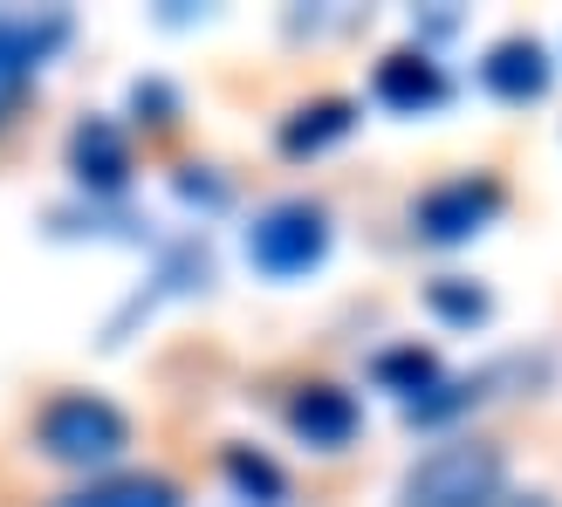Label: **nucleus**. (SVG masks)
Masks as SVG:
<instances>
[{"label": "nucleus", "mask_w": 562, "mask_h": 507, "mask_svg": "<svg viewBox=\"0 0 562 507\" xmlns=\"http://www.w3.org/2000/svg\"><path fill=\"white\" fill-rule=\"evenodd\" d=\"M501 481H508L501 446L453 439L432 446L426 460H412V473L398 481V507H501Z\"/></svg>", "instance_id": "nucleus-1"}, {"label": "nucleus", "mask_w": 562, "mask_h": 507, "mask_svg": "<svg viewBox=\"0 0 562 507\" xmlns=\"http://www.w3.org/2000/svg\"><path fill=\"white\" fill-rule=\"evenodd\" d=\"M35 439H42V453H48L55 466H82V473H90V466H110V460L131 446V418L110 405V398L63 391V398H48Z\"/></svg>", "instance_id": "nucleus-2"}, {"label": "nucleus", "mask_w": 562, "mask_h": 507, "mask_svg": "<svg viewBox=\"0 0 562 507\" xmlns=\"http://www.w3.org/2000/svg\"><path fill=\"white\" fill-rule=\"evenodd\" d=\"M329 213L316 200H274L255 213L247 227V261H255L268 281H295V274H316L329 261Z\"/></svg>", "instance_id": "nucleus-3"}, {"label": "nucleus", "mask_w": 562, "mask_h": 507, "mask_svg": "<svg viewBox=\"0 0 562 507\" xmlns=\"http://www.w3.org/2000/svg\"><path fill=\"white\" fill-rule=\"evenodd\" d=\"M501 206H508V185L494 172H460V179H439L412 200V234L426 247H460L473 234H487Z\"/></svg>", "instance_id": "nucleus-4"}, {"label": "nucleus", "mask_w": 562, "mask_h": 507, "mask_svg": "<svg viewBox=\"0 0 562 507\" xmlns=\"http://www.w3.org/2000/svg\"><path fill=\"white\" fill-rule=\"evenodd\" d=\"M69 42V14H0V124L21 110L27 82Z\"/></svg>", "instance_id": "nucleus-5"}, {"label": "nucleus", "mask_w": 562, "mask_h": 507, "mask_svg": "<svg viewBox=\"0 0 562 507\" xmlns=\"http://www.w3.org/2000/svg\"><path fill=\"white\" fill-rule=\"evenodd\" d=\"M69 172L82 192H97V200H117L131 185V137L110 124V117H82L69 131Z\"/></svg>", "instance_id": "nucleus-6"}, {"label": "nucleus", "mask_w": 562, "mask_h": 507, "mask_svg": "<svg viewBox=\"0 0 562 507\" xmlns=\"http://www.w3.org/2000/svg\"><path fill=\"white\" fill-rule=\"evenodd\" d=\"M549 82H555V63H549V48L536 35H508V42H494L487 48V63H481V90L501 97V103H542L549 97Z\"/></svg>", "instance_id": "nucleus-7"}, {"label": "nucleus", "mask_w": 562, "mask_h": 507, "mask_svg": "<svg viewBox=\"0 0 562 507\" xmlns=\"http://www.w3.org/2000/svg\"><path fill=\"white\" fill-rule=\"evenodd\" d=\"M371 90H378V103H384V110L426 117V110H439L446 97H453V82H446V69L432 63L426 48H398V55H384V63H378Z\"/></svg>", "instance_id": "nucleus-8"}, {"label": "nucleus", "mask_w": 562, "mask_h": 507, "mask_svg": "<svg viewBox=\"0 0 562 507\" xmlns=\"http://www.w3.org/2000/svg\"><path fill=\"white\" fill-rule=\"evenodd\" d=\"M357 426H363V412L344 384H302L295 405H289V432L302 446H316V453H344L357 439Z\"/></svg>", "instance_id": "nucleus-9"}, {"label": "nucleus", "mask_w": 562, "mask_h": 507, "mask_svg": "<svg viewBox=\"0 0 562 507\" xmlns=\"http://www.w3.org/2000/svg\"><path fill=\"white\" fill-rule=\"evenodd\" d=\"M357 131V103L350 97H316V103H302L289 124H281V151L289 158H316L329 145H344V137Z\"/></svg>", "instance_id": "nucleus-10"}, {"label": "nucleus", "mask_w": 562, "mask_h": 507, "mask_svg": "<svg viewBox=\"0 0 562 507\" xmlns=\"http://www.w3.org/2000/svg\"><path fill=\"white\" fill-rule=\"evenodd\" d=\"M48 507H179V487L165 473H110V481H90Z\"/></svg>", "instance_id": "nucleus-11"}, {"label": "nucleus", "mask_w": 562, "mask_h": 507, "mask_svg": "<svg viewBox=\"0 0 562 507\" xmlns=\"http://www.w3.org/2000/svg\"><path fill=\"white\" fill-rule=\"evenodd\" d=\"M220 466H227V481H234V494L247 507H281L289 500V473H281L268 453H255V446H227Z\"/></svg>", "instance_id": "nucleus-12"}, {"label": "nucleus", "mask_w": 562, "mask_h": 507, "mask_svg": "<svg viewBox=\"0 0 562 507\" xmlns=\"http://www.w3.org/2000/svg\"><path fill=\"white\" fill-rule=\"evenodd\" d=\"M371 378H378L384 391H398V398L412 405V398H426V391H432L446 371H439V357H432V350L398 343V350H378V357H371Z\"/></svg>", "instance_id": "nucleus-13"}, {"label": "nucleus", "mask_w": 562, "mask_h": 507, "mask_svg": "<svg viewBox=\"0 0 562 507\" xmlns=\"http://www.w3.org/2000/svg\"><path fill=\"white\" fill-rule=\"evenodd\" d=\"M426 308L439 323H453V329H481L494 316V295L481 281H467V274H439V281H426Z\"/></svg>", "instance_id": "nucleus-14"}, {"label": "nucleus", "mask_w": 562, "mask_h": 507, "mask_svg": "<svg viewBox=\"0 0 562 507\" xmlns=\"http://www.w3.org/2000/svg\"><path fill=\"white\" fill-rule=\"evenodd\" d=\"M481 384L487 378H439L426 398L405 405V426H446V418H460L467 405H481Z\"/></svg>", "instance_id": "nucleus-15"}, {"label": "nucleus", "mask_w": 562, "mask_h": 507, "mask_svg": "<svg viewBox=\"0 0 562 507\" xmlns=\"http://www.w3.org/2000/svg\"><path fill=\"white\" fill-rule=\"evenodd\" d=\"M131 110H137V124H151V131H172L179 124V97H172V82H137L131 90Z\"/></svg>", "instance_id": "nucleus-16"}, {"label": "nucleus", "mask_w": 562, "mask_h": 507, "mask_svg": "<svg viewBox=\"0 0 562 507\" xmlns=\"http://www.w3.org/2000/svg\"><path fill=\"white\" fill-rule=\"evenodd\" d=\"M179 200H192V206H220V200H227V185L206 179L200 165H186V172H179Z\"/></svg>", "instance_id": "nucleus-17"}, {"label": "nucleus", "mask_w": 562, "mask_h": 507, "mask_svg": "<svg viewBox=\"0 0 562 507\" xmlns=\"http://www.w3.org/2000/svg\"><path fill=\"white\" fill-rule=\"evenodd\" d=\"M501 507H555V500H542V494H521V500H501Z\"/></svg>", "instance_id": "nucleus-18"}]
</instances>
